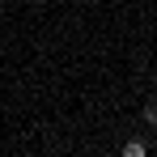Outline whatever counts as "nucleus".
I'll list each match as a JSON object with an SVG mask.
<instances>
[{"label": "nucleus", "mask_w": 157, "mask_h": 157, "mask_svg": "<svg viewBox=\"0 0 157 157\" xmlns=\"http://www.w3.org/2000/svg\"><path fill=\"white\" fill-rule=\"evenodd\" d=\"M123 153H128V157H144V144H140V140H128Z\"/></svg>", "instance_id": "obj_1"}, {"label": "nucleus", "mask_w": 157, "mask_h": 157, "mask_svg": "<svg viewBox=\"0 0 157 157\" xmlns=\"http://www.w3.org/2000/svg\"><path fill=\"white\" fill-rule=\"evenodd\" d=\"M144 123H153V128H157V102H149V106H144Z\"/></svg>", "instance_id": "obj_2"}]
</instances>
